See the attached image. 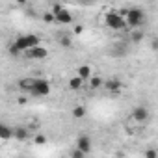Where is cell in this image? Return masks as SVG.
Listing matches in <instances>:
<instances>
[{
	"mask_svg": "<svg viewBox=\"0 0 158 158\" xmlns=\"http://www.w3.org/2000/svg\"><path fill=\"white\" fill-rule=\"evenodd\" d=\"M13 128H10L8 125H0V138L2 139H10V138H13Z\"/></svg>",
	"mask_w": 158,
	"mask_h": 158,
	"instance_id": "cell-14",
	"label": "cell"
},
{
	"mask_svg": "<svg viewBox=\"0 0 158 158\" xmlns=\"http://www.w3.org/2000/svg\"><path fill=\"white\" fill-rule=\"evenodd\" d=\"M121 15L125 17V21H127V26H130V28H139L141 24H143V21H145V13H143V10H139V8H130V10H127V11H121Z\"/></svg>",
	"mask_w": 158,
	"mask_h": 158,
	"instance_id": "cell-1",
	"label": "cell"
},
{
	"mask_svg": "<svg viewBox=\"0 0 158 158\" xmlns=\"http://www.w3.org/2000/svg\"><path fill=\"white\" fill-rule=\"evenodd\" d=\"M152 48H154V50H158V39H156V41H152Z\"/></svg>",
	"mask_w": 158,
	"mask_h": 158,
	"instance_id": "cell-23",
	"label": "cell"
},
{
	"mask_svg": "<svg viewBox=\"0 0 158 158\" xmlns=\"http://www.w3.org/2000/svg\"><path fill=\"white\" fill-rule=\"evenodd\" d=\"M132 119L138 123H147L149 121V110L145 106H136L132 110Z\"/></svg>",
	"mask_w": 158,
	"mask_h": 158,
	"instance_id": "cell-6",
	"label": "cell"
},
{
	"mask_svg": "<svg viewBox=\"0 0 158 158\" xmlns=\"http://www.w3.org/2000/svg\"><path fill=\"white\" fill-rule=\"evenodd\" d=\"M26 56H28L30 60H45V58L48 56V50H47L45 47H35V48L28 50Z\"/></svg>",
	"mask_w": 158,
	"mask_h": 158,
	"instance_id": "cell-7",
	"label": "cell"
},
{
	"mask_svg": "<svg viewBox=\"0 0 158 158\" xmlns=\"http://www.w3.org/2000/svg\"><path fill=\"white\" fill-rule=\"evenodd\" d=\"M101 86H104V82L101 80L99 76H91V80H89V88L91 89H99Z\"/></svg>",
	"mask_w": 158,
	"mask_h": 158,
	"instance_id": "cell-16",
	"label": "cell"
},
{
	"mask_svg": "<svg viewBox=\"0 0 158 158\" xmlns=\"http://www.w3.org/2000/svg\"><path fill=\"white\" fill-rule=\"evenodd\" d=\"M30 93L35 95V97H45V95H48V93H50V84H48V80H45V78H35V84H34V88H32Z\"/></svg>",
	"mask_w": 158,
	"mask_h": 158,
	"instance_id": "cell-5",
	"label": "cell"
},
{
	"mask_svg": "<svg viewBox=\"0 0 158 158\" xmlns=\"http://www.w3.org/2000/svg\"><path fill=\"white\" fill-rule=\"evenodd\" d=\"M34 141H35V145H45L47 143V136L45 134H35Z\"/></svg>",
	"mask_w": 158,
	"mask_h": 158,
	"instance_id": "cell-19",
	"label": "cell"
},
{
	"mask_svg": "<svg viewBox=\"0 0 158 158\" xmlns=\"http://www.w3.org/2000/svg\"><path fill=\"white\" fill-rule=\"evenodd\" d=\"M130 37H132V41H134V43H139V41H141V39H143V34H141V32H139V30H134V32H132V35H130Z\"/></svg>",
	"mask_w": 158,
	"mask_h": 158,
	"instance_id": "cell-20",
	"label": "cell"
},
{
	"mask_svg": "<svg viewBox=\"0 0 158 158\" xmlns=\"http://www.w3.org/2000/svg\"><path fill=\"white\" fill-rule=\"evenodd\" d=\"M34 84H35V78H30V76H26V78H21V80H19V86H21L23 89H28V91H32Z\"/></svg>",
	"mask_w": 158,
	"mask_h": 158,
	"instance_id": "cell-12",
	"label": "cell"
},
{
	"mask_svg": "<svg viewBox=\"0 0 158 158\" xmlns=\"http://www.w3.org/2000/svg\"><path fill=\"white\" fill-rule=\"evenodd\" d=\"M73 117L74 119H84L86 117V108L84 106H74L73 108Z\"/></svg>",
	"mask_w": 158,
	"mask_h": 158,
	"instance_id": "cell-15",
	"label": "cell"
},
{
	"mask_svg": "<svg viewBox=\"0 0 158 158\" xmlns=\"http://www.w3.org/2000/svg\"><path fill=\"white\" fill-rule=\"evenodd\" d=\"M76 76H80L82 80H91V76H93V71L89 65H82V67H78L76 71Z\"/></svg>",
	"mask_w": 158,
	"mask_h": 158,
	"instance_id": "cell-10",
	"label": "cell"
},
{
	"mask_svg": "<svg viewBox=\"0 0 158 158\" xmlns=\"http://www.w3.org/2000/svg\"><path fill=\"white\" fill-rule=\"evenodd\" d=\"M43 19H45V23H54L56 21V17H54V13L50 11V13H45L43 15Z\"/></svg>",
	"mask_w": 158,
	"mask_h": 158,
	"instance_id": "cell-21",
	"label": "cell"
},
{
	"mask_svg": "<svg viewBox=\"0 0 158 158\" xmlns=\"http://www.w3.org/2000/svg\"><path fill=\"white\" fill-rule=\"evenodd\" d=\"M82 84H84V80H82L80 76H73L71 80H69V88H71V89H74V91L82 89Z\"/></svg>",
	"mask_w": 158,
	"mask_h": 158,
	"instance_id": "cell-13",
	"label": "cell"
},
{
	"mask_svg": "<svg viewBox=\"0 0 158 158\" xmlns=\"http://www.w3.org/2000/svg\"><path fill=\"white\" fill-rule=\"evenodd\" d=\"M13 130H15V132H13V138L19 139V141H24V139L28 138V134H30L28 128H24V127H15Z\"/></svg>",
	"mask_w": 158,
	"mask_h": 158,
	"instance_id": "cell-11",
	"label": "cell"
},
{
	"mask_svg": "<svg viewBox=\"0 0 158 158\" xmlns=\"http://www.w3.org/2000/svg\"><path fill=\"white\" fill-rule=\"evenodd\" d=\"M104 23L112 30H125L127 28V21H125V17L119 11H108L106 17H104Z\"/></svg>",
	"mask_w": 158,
	"mask_h": 158,
	"instance_id": "cell-3",
	"label": "cell"
},
{
	"mask_svg": "<svg viewBox=\"0 0 158 158\" xmlns=\"http://www.w3.org/2000/svg\"><path fill=\"white\" fill-rule=\"evenodd\" d=\"M76 149H80L82 152L89 154V151H91V138L89 136H80L76 139Z\"/></svg>",
	"mask_w": 158,
	"mask_h": 158,
	"instance_id": "cell-8",
	"label": "cell"
},
{
	"mask_svg": "<svg viewBox=\"0 0 158 158\" xmlns=\"http://www.w3.org/2000/svg\"><path fill=\"white\" fill-rule=\"evenodd\" d=\"M86 156H88L86 152H82L80 149H76V147L71 151V158H86Z\"/></svg>",
	"mask_w": 158,
	"mask_h": 158,
	"instance_id": "cell-18",
	"label": "cell"
},
{
	"mask_svg": "<svg viewBox=\"0 0 158 158\" xmlns=\"http://www.w3.org/2000/svg\"><path fill=\"white\" fill-rule=\"evenodd\" d=\"M121 88H123V84L119 78H110V80L104 82V89H108L110 93H121Z\"/></svg>",
	"mask_w": 158,
	"mask_h": 158,
	"instance_id": "cell-9",
	"label": "cell"
},
{
	"mask_svg": "<svg viewBox=\"0 0 158 158\" xmlns=\"http://www.w3.org/2000/svg\"><path fill=\"white\" fill-rule=\"evenodd\" d=\"M39 43H41L39 37L34 35V34H30V35H21V37H17L15 43H13V47H15L19 52H21V50L28 52V50H32V48H35V47H41Z\"/></svg>",
	"mask_w": 158,
	"mask_h": 158,
	"instance_id": "cell-2",
	"label": "cell"
},
{
	"mask_svg": "<svg viewBox=\"0 0 158 158\" xmlns=\"http://www.w3.org/2000/svg\"><path fill=\"white\" fill-rule=\"evenodd\" d=\"M52 13L56 17V23H61V24H71L73 23V15L61 6V4H54L52 6Z\"/></svg>",
	"mask_w": 158,
	"mask_h": 158,
	"instance_id": "cell-4",
	"label": "cell"
},
{
	"mask_svg": "<svg viewBox=\"0 0 158 158\" xmlns=\"http://www.w3.org/2000/svg\"><path fill=\"white\" fill-rule=\"evenodd\" d=\"M58 41H60V45H61V47H65V48H69V47L73 45V41H71V37H69V35H58Z\"/></svg>",
	"mask_w": 158,
	"mask_h": 158,
	"instance_id": "cell-17",
	"label": "cell"
},
{
	"mask_svg": "<svg viewBox=\"0 0 158 158\" xmlns=\"http://www.w3.org/2000/svg\"><path fill=\"white\" fill-rule=\"evenodd\" d=\"M158 154H156V149H147L145 151V158H156Z\"/></svg>",
	"mask_w": 158,
	"mask_h": 158,
	"instance_id": "cell-22",
	"label": "cell"
}]
</instances>
